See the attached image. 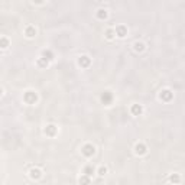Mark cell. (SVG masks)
<instances>
[{
	"mask_svg": "<svg viewBox=\"0 0 185 185\" xmlns=\"http://www.w3.org/2000/svg\"><path fill=\"white\" fill-rule=\"evenodd\" d=\"M7 46H9V39L7 38H0V48L6 49Z\"/></svg>",
	"mask_w": 185,
	"mask_h": 185,
	"instance_id": "17",
	"label": "cell"
},
{
	"mask_svg": "<svg viewBox=\"0 0 185 185\" xmlns=\"http://www.w3.org/2000/svg\"><path fill=\"white\" fill-rule=\"evenodd\" d=\"M42 56H44L45 60H48V61L54 60V54H52L51 51H44V52H42Z\"/></svg>",
	"mask_w": 185,
	"mask_h": 185,
	"instance_id": "15",
	"label": "cell"
},
{
	"mask_svg": "<svg viewBox=\"0 0 185 185\" xmlns=\"http://www.w3.org/2000/svg\"><path fill=\"white\" fill-rule=\"evenodd\" d=\"M48 64H49V61H48V60H45L44 56L38 60V65L41 67V68H45V67H48Z\"/></svg>",
	"mask_w": 185,
	"mask_h": 185,
	"instance_id": "16",
	"label": "cell"
},
{
	"mask_svg": "<svg viewBox=\"0 0 185 185\" xmlns=\"http://www.w3.org/2000/svg\"><path fill=\"white\" fill-rule=\"evenodd\" d=\"M114 29H107V31H106V38L107 39H113L114 38Z\"/></svg>",
	"mask_w": 185,
	"mask_h": 185,
	"instance_id": "18",
	"label": "cell"
},
{
	"mask_svg": "<svg viewBox=\"0 0 185 185\" xmlns=\"http://www.w3.org/2000/svg\"><path fill=\"white\" fill-rule=\"evenodd\" d=\"M78 64L82 68H87L91 64V60H90V56H87V55H82V56H80V60H78Z\"/></svg>",
	"mask_w": 185,
	"mask_h": 185,
	"instance_id": "5",
	"label": "cell"
},
{
	"mask_svg": "<svg viewBox=\"0 0 185 185\" xmlns=\"http://www.w3.org/2000/svg\"><path fill=\"white\" fill-rule=\"evenodd\" d=\"M2 92H3V90H2V87H0V96H2Z\"/></svg>",
	"mask_w": 185,
	"mask_h": 185,
	"instance_id": "23",
	"label": "cell"
},
{
	"mask_svg": "<svg viewBox=\"0 0 185 185\" xmlns=\"http://www.w3.org/2000/svg\"><path fill=\"white\" fill-rule=\"evenodd\" d=\"M25 35H26L27 38H35V35H36V29H35V26H27L26 31H25Z\"/></svg>",
	"mask_w": 185,
	"mask_h": 185,
	"instance_id": "10",
	"label": "cell"
},
{
	"mask_svg": "<svg viewBox=\"0 0 185 185\" xmlns=\"http://www.w3.org/2000/svg\"><path fill=\"white\" fill-rule=\"evenodd\" d=\"M133 48H135V51H136V52H143V51H145V44L137 41V42H135Z\"/></svg>",
	"mask_w": 185,
	"mask_h": 185,
	"instance_id": "12",
	"label": "cell"
},
{
	"mask_svg": "<svg viewBox=\"0 0 185 185\" xmlns=\"http://www.w3.org/2000/svg\"><path fill=\"white\" fill-rule=\"evenodd\" d=\"M172 97H174V92L171 91V90H168V88H166V90H162V91L159 92V98H161L162 101H166V103L171 101Z\"/></svg>",
	"mask_w": 185,
	"mask_h": 185,
	"instance_id": "3",
	"label": "cell"
},
{
	"mask_svg": "<svg viewBox=\"0 0 185 185\" xmlns=\"http://www.w3.org/2000/svg\"><path fill=\"white\" fill-rule=\"evenodd\" d=\"M97 174L100 175V176H104V175L107 174V168H106V166H100L97 171Z\"/></svg>",
	"mask_w": 185,
	"mask_h": 185,
	"instance_id": "19",
	"label": "cell"
},
{
	"mask_svg": "<svg viewBox=\"0 0 185 185\" xmlns=\"http://www.w3.org/2000/svg\"><path fill=\"white\" fill-rule=\"evenodd\" d=\"M130 113L133 116H140L143 113V107H142L140 104H133L130 107Z\"/></svg>",
	"mask_w": 185,
	"mask_h": 185,
	"instance_id": "8",
	"label": "cell"
},
{
	"mask_svg": "<svg viewBox=\"0 0 185 185\" xmlns=\"http://www.w3.org/2000/svg\"><path fill=\"white\" fill-rule=\"evenodd\" d=\"M80 182H81V184H90V182H91V180H90V176L84 175V176H81V178H80Z\"/></svg>",
	"mask_w": 185,
	"mask_h": 185,
	"instance_id": "21",
	"label": "cell"
},
{
	"mask_svg": "<svg viewBox=\"0 0 185 185\" xmlns=\"http://www.w3.org/2000/svg\"><path fill=\"white\" fill-rule=\"evenodd\" d=\"M29 175H31V178L32 180H39L41 176H42V171L39 168H32L29 171Z\"/></svg>",
	"mask_w": 185,
	"mask_h": 185,
	"instance_id": "9",
	"label": "cell"
},
{
	"mask_svg": "<svg viewBox=\"0 0 185 185\" xmlns=\"http://www.w3.org/2000/svg\"><path fill=\"white\" fill-rule=\"evenodd\" d=\"M114 33L119 36V38H125L126 35H127V27L123 26V25H120V26H117L114 29Z\"/></svg>",
	"mask_w": 185,
	"mask_h": 185,
	"instance_id": "7",
	"label": "cell"
},
{
	"mask_svg": "<svg viewBox=\"0 0 185 185\" xmlns=\"http://www.w3.org/2000/svg\"><path fill=\"white\" fill-rule=\"evenodd\" d=\"M146 152H147L146 145H143V143H137L136 146H135V153H136V155H139V156L145 155Z\"/></svg>",
	"mask_w": 185,
	"mask_h": 185,
	"instance_id": "6",
	"label": "cell"
},
{
	"mask_svg": "<svg viewBox=\"0 0 185 185\" xmlns=\"http://www.w3.org/2000/svg\"><path fill=\"white\" fill-rule=\"evenodd\" d=\"M23 100H25V103H27V104H35L36 100H38V96H36L35 91H26L25 96H23Z\"/></svg>",
	"mask_w": 185,
	"mask_h": 185,
	"instance_id": "1",
	"label": "cell"
},
{
	"mask_svg": "<svg viewBox=\"0 0 185 185\" xmlns=\"http://www.w3.org/2000/svg\"><path fill=\"white\" fill-rule=\"evenodd\" d=\"M45 0H33V3H36V5H42Z\"/></svg>",
	"mask_w": 185,
	"mask_h": 185,
	"instance_id": "22",
	"label": "cell"
},
{
	"mask_svg": "<svg viewBox=\"0 0 185 185\" xmlns=\"http://www.w3.org/2000/svg\"><path fill=\"white\" fill-rule=\"evenodd\" d=\"M56 130H58V127H56V126L55 125H48L46 126V127H45L44 129V133L45 135H46V136H55V135H56Z\"/></svg>",
	"mask_w": 185,
	"mask_h": 185,
	"instance_id": "4",
	"label": "cell"
},
{
	"mask_svg": "<svg viewBox=\"0 0 185 185\" xmlns=\"http://www.w3.org/2000/svg\"><path fill=\"white\" fill-rule=\"evenodd\" d=\"M169 181H171V182H175V184H180L181 178H180V176H178L176 174H174L172 176H171V178H169Z\"/></svg>",
	"mask_w": 185,
	"mask_h": 185,
	"instance_id": "20",
	"label": "cell"
},
{
	"mask_svg": "<svg viewBox=\"0 0 185 185\" xmlns=\"http://www.w3.org/2000/svg\"><path fill=\"white\" fill-rule=\"evenodd\" d=\"M101 100H103L104 104H110L111 103V94H110L109 91H106L103 96H101Z\"/></svg>",
	"mask_w": 185,
	"mask_h": 185,
	"instance_id": "11",
	"label": "cell"
},
{
	"mask_svg": "<svg viewBox=\"0 0 185 185\" xmlns=\"http://www.w3.org/2000/svg\"><path fill=\"white\" fill-rule=\"evenodd\" d=\"M97 17L100 19V20H104V19L107 17V10H106V9H100V10H97Z\"/></svg>",
	"mask_w": 185,
	"mask_h": 185,
	"instance_id": "13",
	"label": "cell"
},
{
	"mask_svg": "<svg viewBox=\"0 0 185 185\" xmlns=\"http://www.w3.org/2000/svg\"><path fill=\"white\" fill-rule=\"evenodd\" d=\"M94 174V168H92L91 165H87L85 168H84V175H87V176H91Z\"/></svg>",
	"mask_w": 185,
	"mask_h": 185,
	"instance_id": "14",
	"label": "cell"
},
{
	"mask_svg": "<svg viewBox=\"0 0 185 185\" xmlns=\"http://www.w3.org/2000/svg\"><path fill=\"white\" fill-rule=\"evenodd\" d=\"M81 152H82V155H84L85 158H91L92 155L96 153V147L92 146V145H90V143H87V145H84V146H82Z\"/></svg>",
	"mask_w": 185,
	"mask_h": 185,
	"instance_id": "2",
	"label": "cell"
}]
</instances>
